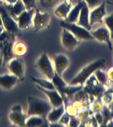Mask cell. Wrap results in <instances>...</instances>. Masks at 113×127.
I'll list each match as a JSON object with an SVG mask.
<instances>
[{
    "label": "cell",
    "instance_id": "obj_1",
    "mask_svg": "<svg viewBox=\"0 0 113 127\" xmlns=\"http://www.w3.org/2000/svg\"><path fill=\"white\" fill-rule=\"evenodd\" d=\"M52 105L50 101L36 96L28 97V117L32 115H37L45 118L48 113L52 109Z\"/></svg>",
    "mask_w": 113,
    "mask_h": 127
},
{
    "label": "cell",
    "instance_id": "obj_2",
    "mask_svg": "<svg viewBox=\"0 0 113 127\" xmlns=\"http://www.w3.org/2000/svg\"><path fill=\"white\" fill-rule=\"evenodd\" d=\"M15 40V34L9 32L5 30L0 34V52L3 58V65L15 57L13 51Z\"/></svg>",
    "mask_w": 113,
    "mask_h": 127
},
{
    "label": "cell",
    "instance_id": "obj_3",
    "mask_svg": "<svg viewBox=\"0 0 113 127\" xmlns=\"http://www.w3.org/2000/svg\"><path fill=\"white\" fill-rule=\"evenodd\" d=\"M105 60L103 58L92 62L81 69V71L71 79L69 85H84L85 81L94 73L95 70L105 66Z\"/></svg>",
    "mask_w": 113,
    "mask_h": 127
},
{
    "label": "cell",
    "instance_id": "obj_4",
    "mask_svg": "<svg viewBox=\"0 0 113 127\" xmlns=\"http://www.w3.org/2000/svg\"><path fill=\"white\" fill-rule=\"evenodd\" d=\"M35 65L36 69L47 77L48 79H52L55 74V69L52 62L47 54L46 52L42 54L36 60Z\"/></svg>",
    "mask_w": 113,
    "mask_h": 127
},
{
    "label": "cell",
    "instance_id": "obj_5",
    "mask_svg": "<svg viewBox=\"0 0 113 127\" xmlns=\"http://www.w3.org/2000/svg\"><path fill=\"white\" fill-rule=\"evenodd\" d=\"M60 26L63 29L70 31L77 39L83 40H94V38L91 34V32L85 28L79 26L76 23H67L65 21H62L60 23Z\"/></svg>",
    "mask_w": 113,
    "mask_h": 127
},
{
    "label": "cell",
    "instance_id": "obj_6",
    "mask_svg": "<svg viewBox=\"0 0 113 127\" xmlns=\"http://www.w3.org/2000/svg\"><path fill=\"white\" fill-rule=\"evenodd\" d=\"M0 15L1 17L4 29L11 33L16 34L19 31L17 23L15 21L4 5H0Z\"/></svg>",
    "mask_w": 113,
    "mask_h": 127
},
{
    "label": "cell",
    "instance_id": "obj_7",
    "mask_svg": "<svg viewBox=\"0 0 113 127\" xmlns=\"http://www.w3.org/2000/svg\"><path fill=\"white\" fill-rule=\"evenodd\" d=\"M84 84L85 85H83V89L87 93L94 95L96 97H102L105 92L104 85L99 83L94 73L85 81Z\"/></svg>",
    "mask_w": 113,
    "mask_h": 127
},
{
    "label": "cell",
    "instance_id": "obj_8",
    "mask_svg": "<svg viewBox=\"0 0 113 127\" xmlns=\"http://www.w3.org/2000/svg\"><path fill=\"white\" fill-rule=\"evenodd\" d=\"M50 21V15L48 11H42L36 8L32 19L34 30L35 32L45 29L48 26Z\"/></svg>",
    "mask_w": 113,
    "mask_h": 127
},
{
    "label": "cell",
    "instance_id": "obj_9",
    "mask_svg": "<svg viewBox=\"0 0 113 127\" xmlns=\"http://www.w3.org/2000/svg\"><path fill=\"white\" fill-rule=\"evenodd\" d=\"M7 67L10 73L16 75L19 81H23L25 78V65L23 60L19 57H14L7 62Z\"/></svg>",
    "mask_w": 113,
    "mask_h": 127
},
{
    "label": "cell",
    "instance_id": "obj_10",
    "mask_svg": "<svg viewBox=\"0 0 113 127\" xmlns=\"http://www.w3.org/2000/svg\"><path fill=\"white\" fill-rule=\"evenodd\" d=\"M27 117V113L23 111V109L20 105H14L9 113L10 121L19 127H25V122Z\"/></svg>",
    "mask_w": 113,
    "mask_h": 127
},
{
    "label": "cell",
    "instance_id": "obj_11",
    "mask_svg": "<svg viewBox=\"0 0 113 127\" xmlns=\"http://www.w3.org/2000/svg\"><path fill=\"white\" fill-rule=\"evenodd\" d=\"M91 32V34L94 38L98 41L105 43L108 46V47L111 50H113V45L111 41V33L109 29L106 27H101L96 30H94Z\"/></svg>",
    "mask_w": 113,
    "mask_h": 127
},
{
    "label": "cell",
    "instance_id": "obj_12",
    "mask_svg": "<svg viewBox=\"0 0 113 127\" xmlns=\"http://www.w3.org/2000/svg\"><path fill=\"white\" fill-rule=\"evenodd\" d=\"M106 4V1L102 2L89 13V21L91 27L96 23H103V19L107 15Z\"/></svg>",
    "mask_w": 113,
    "mask_h": 127
},
{
    "label": "cell",
    "instance_id": "obj_13",
    "mask_svg": "<svg viewBox=\"0 0 113 127\" xmlns=\"http://www.w3.org/2000/svg\"><path fill=\"white\" fill-rule=\"evenodd\" d=\"M35 12V9H26L22 12L19 15L15 18L17 21V25L20 29H29L32 23V19Z\"/></svg>",
    "mask_w": 113,
    "mask_h": 127
},
{
    "label": "cell",
    "instance_id": "obj_14",
    "mask_svg": "<svg viewBox=\"0 0 113 127\" xmlns=\"http://www.w3.org/2000/svg\"><path fill=\"white\" fill-rule=\"evenodd\" d=\"M53 61L55 72L61 77L63 72L69 66V58L63 54H57L54 56Z\"/></svg>",
    "mask_w": 113,
    "mask_h": 127
},
{
    "label": "cell",
    "instance_id": "obj_15",
    "mask_svg": "<svg viewBox=\"0 0 113 127\" xmlns=\"http://www.w3.org/2000/svg\"><path fill=\"white\" fill-rule=\"evenodd\" d=\"M61 44L67 50H73L79 45V40L68 30L63 29L61 37Z\"/></svg>",
    "mask_w": 113,
    "mask_h": 127
},
{
    "label": "cell",
    "instance_id": "obj_16",
    "mask_svg": "<svg viewBox=\"0 0 113 127\" xmlns=\"http://www.w3.org/2000/svg\"><path fill=\"white\" fill-rule=\"evenodd\" d=\"M37 87L40 91H41L48 97L50 103H51L53 107H59L64 104L63 98L56 89H44L39 85H37Z\"/></svg>",
    "mask_w": 113,
    "mask_h": 127
},
{
    "label": "cell",
    "instance_id": "obj_17",
    "mask_svg": "<svg viewBox=\"0 0 113 127\" xmlns=\"http://www.w3.org/2000/svg\"><path fill=\"white\" fill-rule=\"evenodd\" d=\"M71 8H72L71 0H64L62 3L56 7L54 13L57 18L65 19Z\"/></svg>",
    "mask_w": 113,
    "mask_h": 127
},
{
    "label": "cell",
    "instance_id": "obj_18",
    "mask_svg": "<svg viewBox=\"0 0 113 127\" xmlns=\"http://www.w3.org/2000/svg\"><path fill=\"white\" fill-rule=\"evenodd\" d=\"M89 13L90 11H89V7L84 1L83 7L80 11L79 18H78V20L76 23L79 25V26L85 28L86 29L91 31V26L90 25V21H89Z\"/></svg>",
    "mask_w": 113,
    "mask_h": 127
},
{
    "label": "cell",
    "instance_id": "obj_19",
    "mask_svg": "<svg viewBox=\"0 0 113 127\" xmlns=\"http://www.w3.org/2000/svg\"><path fill=\"white\" fill-rule=\"evenodd\" d=\"M19 81V78L11 73L0 75V86L4 89H11Z\"/></svg>",
    "mask_w": 113,
    "mask_h": 127
},
{
    "label": "cell",
    "instance_id": "obj_20",
    "mask_svg": "<svg viewBox=\"0 0 113 127\" xmlns=\"http://www.w3.org/2000/svg\"><path fill=\"white\" fill-rule=\"evenodd\" d=\"M65 104L59 107H52L51 111L48 113L47 116L46 117V121L49 123L58 122L63 113H65Z\"/></svg>",
    "mask_w": 113,
    "mask_h": 127
},
{
    "label": "cell",
    "instance_id": "obj_21",
    "mask_svg": "<svg viewBox=\"0 0 113 127\" xmlns=\"http://www.w3.org/2000/svg\"><path fill=\"white\" fill-rule=\"evenodd\" d=\"M4 6L9 11L12 17H15V18L19 15L22 12L26 10L25 6L22 1V0H17L14 4L12 5L7 4V5H4Z\"/></svg>",
    "mask_w": 113,
    "mask_h": 127
},
{
    "label": "cell",
    "instance_id": "obj_22",
    "mask_svg": "<svg viewBox=\"0 0 113 127\" xmlns=\"http://www.w3.org/2000/svg\"><path fill=\"white\" fill-rule=\"evenodd\" d=\"M83 3H84L83 1H79L77 5H75L73 8H71V9L67 15V17L65 19V21L67 23H77L80 13V11L83 7Z\"/></svg>",
    "mask_w": 113,
    "mask_h": 127
},
{
    "label": "cell",
    "instance_id": "obj_23",
    "mask_svg": "<svg viewBox=\"0 0 113 127\" xmlns=\"http://www.w3.org/2000/svg\"><path fill=\"white\" fill-rule=\"evenodd\" d=\"M48 122L45 118L37 115H32L27 117L25 122V127H41Z\"/></svg>",
    "mask_w": 113,
    "mask_h": 127
},
{
    "label": "cell",
    "instance_id": "obj_24",
    "mask_svg": "<svg viewBox=\"0 0 113 127\" xmlns=\"http://www.w3.org/2000/svg\"><path fill=\"white\" fill-rule=\"evenodd\" d=\"M59 0H37V7L42 11H48L56 6Z\"/></svg>",
    "mask_w": 113,
    "mask_h": 127
},
{
    "label": "cell",
    "instance_id": "obj_25",
    "mask_svg": "<svg viewBox=\"0 0 113 127\" xmlns=\"http://www.w3.org/2000/svg\"><path fill=\"white\" fill-rule=\"evenodd\" d=\"M52 83H54V85L55 86L56 89L59 92V94L61 96L64 87L67 85V83L63 81V79H62V77L61 76L57 75L56 72L55 74H54V77L52 79Z\"/></svg>",
    "mask_w": 113,
    "mask_h": 127
},
{
    "label": "cell",
    "instance_id": "obj_26",
    "mask_svg": "<svg viewBox=\"0 0 113 127\" xmlns=\"http://www.w3.org/2000/svg\"><path fill=\"white\" fill-rule=\"evenodd\" d=\"M31 79L32 81L39 85L40 87H43L44 89H56V87L52 83V80L50 79H42V78H38V77H32Z\"/></svg>",
    "mask_w": 113,
    "mask_h": 127
},
{
    "label": "cell",
    "instance_id": "obj_27",
    "mask_svg": "<svg viewBox=\"0 0 113 127\" xmlns=\"http://www.w3.org/2000/svg\"><path fill=\"white\" fill-rule=\"evenodd\" d=\"M27 48L25 44L23 42H15L13 46V51L15 56H22L27 52Z\"/></svg>",
    "mask_w": 113,
    "mask_h": 127
},
{
    "label": "cell",
    "instance_id": "obj_28",
    "mask_svg": "<svg viewBox=\"0 0 113 127\" xmlns=\"http://www.w3.org/2000/svg\"><path fill=\"white\" fill-rule=\"evenodd\" d=\"M101 113L103 117V125H107V123L110 122L113 119V113L112 112L108 105H103V108L101 109Z\"/></svg>",
    "mask_w": 113,
    "mask_h": 127
},
{
    "label": "cell",
    "instance_id": "obj_29",
    "mask_svg": "<svg viewBox=\"0 0 113 127\" xmlns=\"http://www.w3.org/2000/svg\"><path fill=\"white\" fill-rule=\"evenodd\" d=\"M94 75L97 78V81H99V83L103 85H105L108 84V75L107 73L102 69V68H99L97 70H95L94 72Z\"/></svg>",
    "mask_w": 113,
    "mask_h": 127
},
{
    "label": "cell",
    "instance_id": "obj_30",
    "mask_svg": "<svg viewBox=\"0 0 113 127\" xmlns=\"http://www.w3.org/2000/svg\"><path fill=\"white\" fill-rule=\"evenodd\" d=\"M93 113H94L92 111L91 109H90L89 108H83V109H79L77 111V113H76V116H77L81 122L85 121V119H87L88 117L90 116L91 115H92Z\"/></svg>",
    "mask_w": 113,
    "mask_h": 127
},
{
    "label": "cell",
    "instance_id": "obj_31",
    "mask_svg": "<svg viewBox=\"0 0 113 127\" xmlns=\"http://www.w3.org/2000/svg\"><path fill=\"white\" fill-rule=\"evenodd\" d=\"M103 105H104V103H103L101 97H97L91 103V109L93 113L99 112L101 111Z\"/></svg>",
    "mask_w": 113,
    "mask_h": 127
},
{
    "label": "cell",
    "instance_id": "obj_32",
    "mask_svg": "<svg viewBox=\"0 0 113 127\" xmlns=\"http://www.w3.org/2000/svg\"><path fill=\"white\" fill-rule=\"evenodd\" d=\"M103 23H105V27L110 31L111 38L113 39V12L111 15L105 16L103 19Z\"/></svg>",
    "mask_w": 113,
    "mask_h": 127
},
{
    "label": "cell",
    "instance_id": "obj_33",
    "mask_svg": "<svg viewBox=\"0 0 113 127\" xmlns=\"http://www.w3.org/2000/svg\"><path fill=\"white\" fill-rule=\"evenodd\" d=\"M26 9H36L37 7V0H22Z\"/></svg>",
    "mask_w": 113,
    "mask_h": 127
},
{
    "label": "cell",
    "instance_id": "obj_34",
    "mask_svg": "<svg viewBox=\"0 0 113 127\" xmlns=\"http://www.w3.org/2000/svg\"><path fill=\"white\" fill-rule=\"evenodd\" d=\"M101 98L105 105H109L113 101V93H105Z\"/></svg>",
    "mask_w": 113,
    "mask_h": 127
},
{
    "label": "cell",
    "instance_id": "obj_35",
    "mask_svg": "<svg viewBox=\"0 0 113 127\" xmlns=\"http://www.w3.org/2000/svg\"><path fill=\"white\" fill-rule=\"evenodd\" d=\"M81 123V121H80V119H79L76 115H71L68 126L74 127H79V126H80Z\"/></svg>",
    "mask_w": 113,
    "mask_h": 127
},
{
    "label": "cell",
    "instance_id": "obj_36",
    "mask_svg": "<svg viewBox=\"0 0 113 127\" xmlns=\"http://www.w3.org/2000/svg\"><path fill=\"white\" fill-rule=\"evenodd\" d=\"M70 117H71V115H69V113H67L66 111H65V113H63V115L61 116V118L58 121V122L61 123L64 126H68L69 120H70Z\"/></svg>",
    "mask_w": 113,
    "mask_h": 127
},
{
    "label": "cell",
    "instance_id": "obj_37",
    "mask_svg": "<svg viewBox=\"0 0 113 127\" xmlns=\"http://www.w3.org/2000/svg\"><path fill=\"white\" fill-rule=\"evenodd\" d=\"M83 1L86 3L89 9L90 8L94 9L102 3V0H83Z\"/></svg>",
    "mask_w": 113,
    "mask_h": 127
},
{
    "label": "cell",
    "instance_id": "obj_38",
    "mask_svg": "<svg viewBox=\"0 0 113 127\" xmlns=\"http://www.w3.org/2000/svg\"><path fill=\"white\" fill-rule=\"evenodd\" d=\"M94 115H95V117L96 118V120H97L99 126H102L103 124V117L101 111L94 113Z\"/></svg>",
    "mask_w": 113,
    "mask_h": 127
},
{
    "label": "cell",
    "instance_id": "obj_39",
    "mask_svg": "<svg viewBox=\"0 0 113 127\" xmlns=\"http://www.w3.org/2000/svg\"><path fill=\"white\" fill-rule=\"evenodd\" d=\"M107 75H108V83H112L113 84V67L110 68L109 71L107 72Z\"/></svg>",
    "mask_w": 113,
    "mask_h": 127
},
{
    "label": "cell",
    "instance_id": "obj_40",
    "mask_svg": "<svg viewBox=\"0 0 113 127\" xmlns=\"http://www.w3.org/2000/svg\"><path fill=\"white\" fill-rule=\"evenodd\" d=\"M90 120H91V126H93V127H98L99 126L94 113L90 115Z\"/></svg>",
    "mask_w": 113,
    "mask_h": 127
},
{
    "label": "cell",
    "instance_id": "obj_41",
    "mask_svg": "<svg viewBox=\"0 0 113 127\" xmlns=\"http://www.w3.org/2000/svg\"><path fill=\"white\" fill-rule=\"evenodd\" d=\"M6 2L8 4H10V5H12V4H14L15 3L17 0H5Z\"/></svg>",
    "mask_w": 113,
    "mask_h": 127
},
{
    "label": "cell",
    "instance_id": "obj_42",
    "mask_svg": "<svg viewBox=\"0 0 113 127\" xmlns=\"http://www.w3.org/2000/svg\"><path fill=\"white\" fill-rule=\"evenodd\" d=\"M1 65H3V58H2L1 52H0V67H1Z\"/></svg>",
    "mask_w": 113,
    "mask_h": 127
},
{
    "label": "cell",
    "instance_id": "obj_43",
    "mask_svg": "<svg viewBox=\"0 0 113 127\" xmlns=\"http://www.w3.org/2000/svg\"><path fill=\"white\" fill-rule=\"evenodd\" d=\"M0 27H3V22H2V19L1 15H0Z\"/></svg>",
    "mask_w": 113,
    "mask_h": 127
},
{
    "label": "cell",
    "instance_id": "obj_44",
    "mask_svg": "<svg viewBox=\"0 0 113 127\" xmlns=\"http://www.w3.org/2000/svg\"><path fill=\"white\" fill-rule=\"evenodd\" d=\"M5 29H4V28L3 27H0V34Z\"/></svg>",
    "mask_w": 113,
    "mask_h": 127
},
{
    "label": "cell",
    "instance_id": "obj_45",
    "mask_svg": "<svg viewBox=\"0 0 113 127\" xmlns=\"http://www.w3.org/2000/svg\"><path fill=\"white\" fill-rule=\"evenodd\" d=\"M106 2H108V3H109L113 4V0H107Z\"/></svg>",
    "mask_w": 113,
    "mask_h": 127
},
{
    "label": "cell",
    "instance_id": "obj_46",
    "mask_svg": "<svg viewBox=\"0 0 113 127\" xmlns=\"http://www.w3.org/2000/svg\"><path fill=\"white\" fill-rule=\"evenodd\" d=\"M3 1H2V0H0V5H3Z\"/></svg>",
    "mask_w": 113,
    "mask_h": 127
},
{
    "label": "cell",
    "instance_id": "obj_47",
    "mask_svg": "<svg viewBox=\"0 0 113 127\" xmlns=\"http://www.w3.org/2000/svg\"><path fill=\"white\" fill-rule=\"evenodd\" d=\"M112 51H113V50H112Z\"/></svg>",
    "mask_w": 113,
    "mask_h": 127
}]
</instances>
